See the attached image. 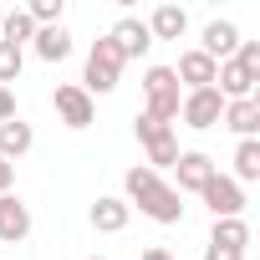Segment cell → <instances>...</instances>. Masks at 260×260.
<instances>
[{"instance_id":"27","label":"cell","mask_w":260,"mask_h":260,"mask_svg":"<svg viewBox=\"0 0 260 260\" xmlns=\"http://www.w3.org/2000/svg\"><path fill=\"white\" fill-rule=\"evenodd\" d=\"M204 260H245L240 250H219V245H204Z\"/></svg>"},{"instance_id":"11","label":"cell","mask_w":260,"mask_h":260,"mask_svg":"<svg viewBox=\"0 0 260 260\" xmlns=\"http://www.w3.org/2000/svg\"><path fill=\"white\" fill-rule=\"evenodd\" d=\"M214 72H219V61H209L199 46H194V51H184V56H179V67H174V77H179V87H184V92L214 87Z\"/></svg>"},{"instance_id":"31","label":"cell","mask_w":260,"mask_h":260,"mask_svg":"<svg viewBox=\"0 0 260 260\" xmlns=\"http://www.w3.org/2000/svg\"><path fill=\"white\" fill-rule=\"evenodd\" d=\"M0 16H6V11H0Z\"/></svg>"},{"instance_id":"13","label":"cell","mask_w":260,"mask_h":260,"mask_svg":"<svg viewBox=\"0 0 260 260\" xmlns=\"http://www.w3.org/2000/svg\"><path fill=\"white\" fill-rule=\"evenodd\" d=\"M199 51H204L209 61H230V56L240 51V31H235V21H209L204 36H199Z\"/></svg>"},{"instance_id":"14","label":"cell","mask_w":260,"mask_h":260,"mask_svg":"<svg viewBox=\"0 0 260 260\" xmlns=\"http://www.w3.org/2000/svg\"><path fill=\"white\" fill-rule=\"evenodd\" d=\"M219 122L230 127L235 138H260V97H245V102H224Z\"/></svg>"},{"instance_id":"4","label":"cell","mask_w":260,"mask_h":260,"mask_svg":"<svg viewBox=\"0 0 260 260\" xmlns=\"http://www.w3.org/2000/svg\"><path fill=\"white\" fill-rule=\"evenodd\" d=\"M219 174V164L209 158V153H199V148H184L179 158H174V194H199L209 179Z\"/></svg>"},{"instance_id":"28","label":"cell","mask_w":260,"mask_h":260,"mask_svg":"<svg viewBox=\"0 0 260 260\" xmlns=\"http://www.w3.org/2000/svg\"><path fill=\"white\" fill-rule=\"evenodd\" d=\"M11 184H16V164L0 158V194H11Z\"/></svg>"},{"instance_id":"2","label":"cell","mask_w":260,"mask_h":260,"mask_svg":"<svg viewBox=\"0 0 260 260\" xmlns=\"http://www.w3.org/2000/svg\"><path fill=\"white\" fill-rule=\"evenodd\" d=\"M143 112L148 117H158V122H179V102H184V87H179V77H174V67H148L143 72Z\"/></svg>"},{"instance_id":"10","label":"cell","mask_w":260,"mask_h":260,"mask_svg":"<svg viewBox=\"0 0 260 260\" xmlns=\"http://www.w3.org/2000/svg\"><path fill=\"white\" fill-rule=\"evenodd\" d=\"M26 235H31V204L21 194H0V240L21 245Z\"/></svg>"},{"instance_id":"25","label":"cell","mask_w":260,"mask_h":260,"mask_svg":"<svg viewBox=\"0 0 260 260\" xmlns=\"http://www.w3.org/2000/svg\"><path fill=\"white\" fill-rule=\"evenodd\" d=\"M235 61H240V67H250V72L260 77V41H240V51H235Z\"/></svg>"},{"instance_id":"15","label":"cell","mask_w":260,"mask_h":260,"mask_svg":"<svg viewBox=\"0 0 260 260\" xmlns=\"http://www.w3.org/2000/svg\"><path fill=\"white\" fill-rule=\"evenodd\" d=\"M31 143H36V133H31V122H26V117L0 122V158H6V164L26 158V153H31Z\"/></svg>"},{"instance_id":"12","label":"cell","mask_w":260,"mask_h":260,"mask_svg":"<svg viewBox=\"0 0 260 260\" xmlns=\"http://www.w3.org/2000/svg\"><path fill=\"white\" fill-rule=\"evenodd\" d=\"M92 230H102V235H117V230H127V219H133V209H127V199L122 194H97V204H92Z\"/></svg>"},{"instance_id":"17","label":"cell","mask_w":260,"mask_h":260,"mask_svg":"<svg viewBox=\"0 0 260 260\" xmlns=\"http://www.w3.org/2000/svg\"><path fill=\"white\" fill-rule=\"evenodd\" d=\"M31 51H36L41 61H67V56H72V31H67V26H36Z\"/></svg>"},{"instance_id":"19","label":"cell","mask_w":260,"mask_h":260,"mask_svg":"<svg viewBox=\"0 0 260 260\" xmlns=\"http://www.w3.org/2000/svg\"><path fill=\"white\" fill-rule=\"evenodd\" d=\"M31 36H36V21L26 16V6H16V11L0 16V41H6V46H21V51H26Z\"/></svg>"},{"instance_id":"5","label":"cell","mask_w":260,"mask_h":260,"mask_svg":"<svg viewBox=\"0 0 260 260\" xmlns=\"http://www.w3.org/2000/svg\"><path fill=\"white\" fill-rule=\"evenodd\" d=\"M199 199L209 204L214 219H245V189H240L230 174H214V179L199 189Z\"/></svg>"},{"instance_id":"16","label":"cell","mask_w":260,"mask_h":260,"mask_svg":"<svg viewBox=\"0 0 260 260\" xmlns=\"http://www.w3.org/2000/svg\"><path fill=\"white\" fill-rule=\"evenodd\" d=\"M143 26H148L153 41H179V36L189 31V11H184V6H158Z\"/></svg>"},{"instance_id":"1","label":"cell","mask_w":260,"mask_h":260,"mask_svg":"<svg viewBox=\"0 0 260 260\" xmlns=\"http://www.w3.org/2000/svg\"><path fill=\"white\" fill-rule=\"evenodd\" d=\"M122 199H127V209H143L153 224H179L184 219V194H174V184H164L148 164H133L122 174Z\"/></svg>"},{"instance_id":"6","label":"cell","mask_w":260,"mask_h":260,"mask_svg":"<svg viewBox=\"0 0 260 260\" xmlns=\"http://www.w3.org/2000/svg\"><path fill=\"white\" fill-rule=\"evenodd\" d=\"M219 112H224V97H219L214 87L184 92V102H179V122H184V127H194V133H204V127H214V122H219Z\"/></svg>"},{"instance_id":"26","label":"cell","mask_w":260,"mask_h":260,"mask_svg":"<svg viewBox=\"0 0 260 260\" xmlns=\"http://www.w3.org/2000/svg\"><path fill=\"white\" fill-rule=\"evenodd\" d=\"M11 117H21V112H16V92L0 87V122H11Z\"/></svg>"},{"instance_id":"21","label":"cell","mask_w":260,"mask_h":260,"mask_svg":"<svg viewBox=\"0 0 260 260\" xmlns=\"http://www.w3.org/2000/svg\"><path fill=\"white\" fill-rule=\"evenodd\" d=\"M179 153H184V148H179V133H164V138L148 143V169H153V174H158V169H174Z\"/></svg>"},{"instance_id":"29","label":"cell","mask_w":260,"mask_h":260,"mask_svg":"<svg viewBox=\"0 0 260 260\" xmlns=\"http://www.w3.org/2000/svg\"><path fill=\"white\" fill-rule=\"evenodd\" d=\"M138 260H179V255H169V250H164V245H148V250H143V255H138Z\"/></svg>"},{"instance_id":"30","label":"cell","mask_w":260,"mask_h":260,"mask_svg":"<svg viewBox=\"0 0 260 260\" xmlns=\"http://www.w3.org/2000/svg\"><path fill=\"white\" fill-rule=\"evenodd\" d=\"M87 260H107V255H87Z\"/></svg>"},{"instance_id":"18","label":"cell","mask_w":260,"mask_h":260,"mask_svg":"<svg viewBox=\"0 0 260 260\" xmlns=\"http://www.w3.org/2000/svg\"><path fill=\"white\" fill-rule=\"evenodd\" d=\"M230 164H235V174H230V179H235L240 189H245V184H255V179H260V138H240V148H235V158H230Z\"/></svg>"},{"instance_id":"7","label":"cell","mask_w":260,"mask_h":260,"mask_svg":"<svg viewBox=\"0 0 260 260\" xmlns=\"http://www.w3.org/2000/svg\"><path fill=\"white\" fill-rule=\"evenodd\" d=\"M51 107H56V117H61L67 127H92V117H97L92 97H87L77 82H61V87L51 92Z\"/></svg>"},{"instance_id":"8","label":"cell","mask_w":260,"mask_h":260,"mask_svg":"<svg viewBox=\"0 0 260 260\" xmlns=\"http://www.w3.org/2000/svg\"><path fill=\"white\" fill-rule=\"evenodd\" d=\"M107 41L122 51V61H138V56H148V51H153V36H148V26H143L138 16H122V21L107 31Z\"/></svg>"},{"instance_id":"22","label":"cell","mask_w":260,"mask_h":260,"mask_svg":"<svg viewBox=\"0 0 260 260\" xmlns=\"http://www.w3.org/2000/svg\"><path fill=\"white\" fill-rule=\"evenodd\" d=\"M26 16H31L36 26H61V16H67V0H31V6H26Z\"/></svg>"},{"instance_id":"20","label":"cell","mask_w":260,"mask_h":260,"mask_svg":"<svg viewBox=\"0 0 260 260\" xmlns=\"http://www.w3.org/2000/svg\"><path fill=\"white\" fill-rule=\"evenodd\" d=\"M209 245H219V250H240V255H245V245H250V224H245V219H214Z\"/></svg>"},{"instance_id":"24","label":"cell","mask_w":260,"mask_h":260,"mask_svg":"<svg viewBox=\"0 0 260 260\" xmlns=\"http://www.w3.org/2000/svg\"><path fill=\"white\" fill-rule=\"evenodd\" d=\"M133 133H138V143L148 148L153 138H164V133H174V127H169V122H158V117H148V112H138V117H133Z\"/></svg>"},{"instance_id":"23","label":"cell","mask_w":260,"mask_h":260,"mask_svg":"<svg viewBox=\"0 0 260 260\" xmlns=\"http://www.w3.org/2000/svg\"><path fill=\"white\" fill-rule=\"evenodd\" d=\"M21 67H26V51H21V46H6V41H0V87H11V82L21 77Z\"/></svg>"},{"instance_id":"9","label":"cell","mask_w":260,"mask_h":260,"mask_svg":"<svg viewBox=\"0 0 260 260\" xmlns=\"http://www.w3.org/2000/svg\"><path fill=\"white\" fill-rule=\"evenodd\" d=\"M255 82H260V77H255L250 67H240L235 56L219 61V72H214V92H219L224 102H245V97H255Z\"/></svg>"},{"instance_id":"3","label":"cell","mask_w":260,"mask_h":260,"mask_svg":"<svg viewBox=\"0 0 260 260\" xmlns=\"http://www.w3.org/2000/svg\"><path fill=\"white\" fill-rule=\"evenodd\" d=\"M122 67H127V61H122V51L102 36V41H92V51H87V77H82L77 87H82L87 97H92V92H97V97H107V92H117Z\"/></svg>"}]
</instances>
